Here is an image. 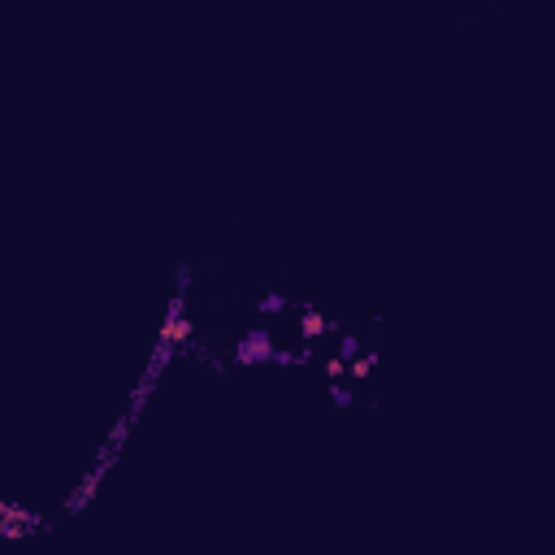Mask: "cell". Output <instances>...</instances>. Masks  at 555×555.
I'll return each mask as SVG.
<instances>
[{
  "label": "cell",
  "instance_id": "obj_1",
  "mask_svg": "<svg viewBox=\"0 0 555 555\" xmlns=\"http://www.w3.org/2000/svg\"><path fill=\"white\" fill-rule=\"evenodd\" d=\"M261 356H269L265 352V334H252L248 347H239V360H261Z\"/></svg>",
  "mask_w": 555,
  "mask_h": 555
},
{
  "label": "cell",
  "instance_id": "obj_3",
  "mask_svg": "<svg viewBox=\"0 0 555 555\" xmlns=\"http://www.w3.org/2000/svg\"><path fill=\"white\" fill-rule=\"evenodd\" d=\"M369 369H373V360H356V365H352V377H369Z\"/></svg>",
  "mask_w": 555,
  "mask_h": 555
},
{
  "label": "cell",
  "instance_id": "obj_2",
  "mask_svg": "<svg viewBox=\"0 0 555 555\" xmlns=\"http://www.w3.org/2000/svg\"><path fill=\"white\" fill-rule=\"evenodd\" d=\"M321 330H326V321L317 317V312H308V317H304V334H308V338H317Z\"/></svg>",
  "mask_w": 555,
  "mask_h": 555
}]
</instances>
